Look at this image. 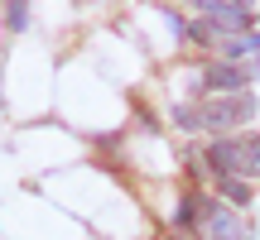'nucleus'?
Here are the masks:
<instances>
[{
	"instance_id": "obj_1",
	"label": "nucleus",
	"mask_w": 260,
	"mask_h": 240,
	"mask_svg": "<svg viewBox=\"0 0 260 240\" xmlns=\"http://www.w3.org/2000/svg\"><path fill=\"white\" fill-rule=\"evenodd\" d=\"M255 115V96L251 92H232V96H212L207 106H178L174 120L183 130H232L246 125Z\"/></svg>"
},
{
	"instance_id": "obj_2",
	"label": "nucleus",
	"mask_w": 260,
	"mask_h": 240,
	"mask_svg": "<svg viewBox=\"0 0 260 240\" xmlns=\"http://www.w3.org/2000/svg\"><path fill=\"white\" fill-rule=\"evenodd\" d=\"M207 164L217 168L222 178H260V135H226L217 144H207Z\"/></svg>"
},
{
	"instance_id": "obj_3",
	"label": "nucleus",
	"mask_w": 260,
	"mask_h": 240,
	"mask_svg": "<svg viewBox=\"0 0 260 240\" xmlns=\"http://www.w3.org/2000/svg\"><path fill=\"white\" fill-rule=\"evenodd\" d=\"M198 235L203 240H251V226L222 202H203L198 212Z\"/></svg>"
},
{
	"instance_id": "obj_4",
	"label": "nucleus",
	"mask_w": 260,
	"mask_h": 240,
	"mask_svg": "<svg viewBox=\"0 0 260 240\" xmlns=\"http://www.w3.org/2000/svg\"><path fill=\"white\" fill-rule=\"evenodd\" d=\"M246 82H251V67H236V63H212L203 72V87L207 92H246Z\"/></svg>"
},
{
	"instance_id": "obj_5",
	"label": "nucleus",
	"mask_w": 260,
	"mask_h": 240,
	"mask_svg": "<svg viewBox=\"0 0 260 240\" xmlns=\"http://www.w3.org/2000/svg\"><path fill=\"white\" fill-rule=\"evenodd\" d=\"M246 19H251V15H246V10H236L232 0H226V5H222V0H212V5H207V15H203V24H212L222 38H226V34L241 38V34H246Z\"/></svg>"
},
{
	"instance_id": "obj_6",
	"label": "nucleus",
	"mask_w": 260,
	"mask_h": 240,
	"mask_svg": "<svg viewBox=\"0 0 260 240\" xmlns=\"http://www.w3.org/2000/svg\"><path fill=\"white\" fill-rule=\"evenodd\" d=\"M222 187H226V197H232V202H251V187L236 183V178H222Z\"/></svg>"
},
{
	"instance_id": "obj_7",
	"label": "nucleus",
	"mask_w": 260,
	"mask_h": 240,
	"mask_svg": "<svg viewBox=\"0 0 260 240\" xmlns=\"http://www.w3.org/2000/svg\"><path fill=\"white\" fill-rule=\"evenodd\" d=\"M24 5H29V0H10V10H5L10 29H24Z\"/></svg>"
},
{
	"instance_id": "obj_8",
	"label": "nucleus",
	"mask_w": 260,
	"mask_h": 240,
	"mask_svg": "<svg viewBox=\"0 0 260 240\" xmlns=\"http://www.w3.org/2000/svg\"><path fill=\"white\" fill-rule=\"evenodd\" d=\"M232 5H236V10H246V15H251V10H255V0H232Z\"/></svg>"
},
{
	"instance_id": "obj_9",
	"label": "nucleus",
	"mask_w": 260,
	"mask_h": 240,
	"mask_svg": "<svg viewBox=\"0 0 260 240\" xmlns=\"http://www.w3.org/2000/svg\"><path fill=\"white\" fill-rule=\"evenodd\" d=\"M174 240H178V235H174Z\"/></svg>"
}]
</instances>
